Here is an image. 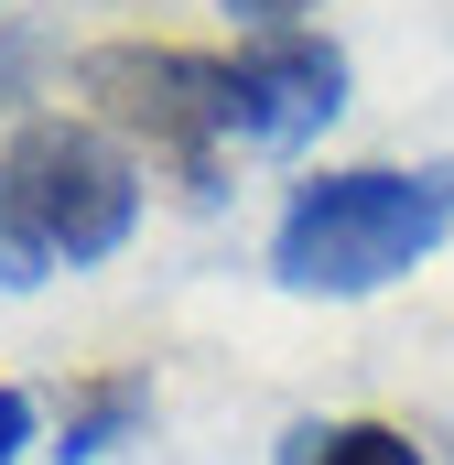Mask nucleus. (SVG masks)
Returning a JSON list of instances; mask_svg holds the SVG:
<instances>
[{
  "label": "nucleus",
  "mask_w": 454,
  "mask_h": 465,
  "mask_svg": "<svg viewBox=\"0 0 454 465\" xmlns=\"http://www.w3.org/2000/svg\"><path fill=\"white\" fill-rule=\"evenodd\" d=\"M281 465H422V444L400 422H292Z\"/></svg>",
  "instance_id": "nucleus-5"
},
{
  "label": "nucleus",
  "mask_w": 454,
  "mask_h": 465,
  "mask_svg": "<svg viewBox=\"0 0 454 465\" xmlns=\"http://www.w3.org/2000/svg\"><path fill=\"white\" fill-rule=\"evenodd\" d=\"M249 33H292V11H314V0H227Z\"/></svg>",
  "instance_id": "nucleus-7"
},
{
  "label": "nucleus",
  "mask_w": 454,
  "mask_h": 465,
  "mask_svg": "<svg viewBox=\"0 0 454 465\" xmlns=\"http://www.w3.org/2000/svg\"><path fill=\"white\" fill-rule=\"evenodd\" d=\"M454 228V152L444 163H357V173H314L292 184L281 228H271V271L281 292H325V303H357L379 282H400L411 260H433Z\"/></svg>",
  "instance_id": "nucleus-1"
},
{
  "label": "nucleus",
  "mask_w": 454,
  "mask_h": 465,
  "mask_svg": "<svg viewBox=\"0 0 454 465\" xmlns=\"http://www.w3.org/2000/svg\"><path fill=\"white\" fill-rule=\"evenodd\" d=\"M141 411H152V390H141V379H87V390L65 401V444H54V455H65V465H98Z\"/></svg>",
  "instance_id": "nucleus-6"
},
{
  "label": "nucleus",
  "mask_w": 454,
  "mask_h": 465,
  "mask_svg": "<svg viewBox=\"0 0 454 465\" xmlns=\"http://www.w3.org/2000/svg\"><path fill=\"white\" fill-rule=\"evenodd\" d=\"M76 87L98 98L109 130L152 141L195 195H217L227 163V54H184V44H98L76 65Z\"/></svg>",
  "instance_id": "nucleus-3"
},
{
  "label": "nucleus",
  "mask_w": 454,
  "mask_h": 465,
  "mask_svg": "<svg viewBox=\"0 0 454 465\" xmlns=\"http://www.w3.org/2000/svg\"><path fill=\"white\" fill-rule=\"evenodd\" d=\"M336 109H346V54L325 33H260L249 54H227V141L292 152Z\"/></svg>",
  "instance_id": "nucleus-4"
},
{
  "label": "nucleus",
  "mask_w": 454,
  "mask_h": 465,
  "mask_svg": "<svg viewBox=\"0 0 454 465\" xmlns=\"http://www.w3.org/2000/svg\"><path fill=\"white\" fill-rule=\"evenodd\" d=\"M141 228V173L87 119H22L0 141V282L33 292L54 271L109 260Z\"/></svg>",
  "instance_id": "nucleus-2"
},
{
  "label": "nucleus",
  "mask_w": 454,
  "mask_h": 465,
  "mask_svg": "<svg viewBox=\"0 0 454 465\" xmlns=\"http://www.w3.org/2000/svg\"><path fill=\"white\" fill-rule=\"evenodd\" d=\"M22 444H33V401H22V390H0V465L22 455Z\"/></svg>",
  "instance_id": "nucleus-8"
}]
</instances>
